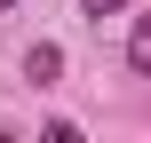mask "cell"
Here are the masks:
<instances>
[{"label": "cell", "mask_w": 151, "mask_h": 143, "mask_svg": "<svg viewBox=\"0 0 151 143\" xmlns=\"http://www.w3.org/2000/svg\"><path fill=\"white\" fill-rule=\"evenodd\" d=\"M24 80H40V88H48V80H64V48H56V40L24 48Z\"/></svg>", "instance_id": "6da1fadb"}, {"label": "cell", "mask_w": 151, "mask_h": 143, "mask_svg": "<svg viewBox=\"0 0 151 143\" xmlns=\"http://www.w3.org/2000/svg\"><path fill=\"white\" fill-rule=\"evenodd\" d=\"M127 72H143V80H151V8L127 24Z\"/></svg>", "instance_id": "7a4b0ae2"}, {"label": "cell", "mask_w": 151, "mask_h": 143, "mask_svg": "<svg viewBox=\"0 0 151 143\" xmlns=\"http://www.w3.org/2000/svg\"><path fill=\"white\" fill-rule=\"evenodd\" d=\"M119 8H127V0H80V16H96V24H104V16H119Z\"/></svg>", "instance_id": "3957f363"}, {"label": "cell", "mask_w": 151, "mask_h": 143, "mask_svg": "<svg viewBox=\"0 0 151 143\" xmlns=\"http://www.w3.org/2000/svg\"><path fill=\"white\" fill-rule=\"evenodd\" d=\"M0 8H16V0H0Z\"/></svg>", "instance_id": "277c9868"}]
</instances>
